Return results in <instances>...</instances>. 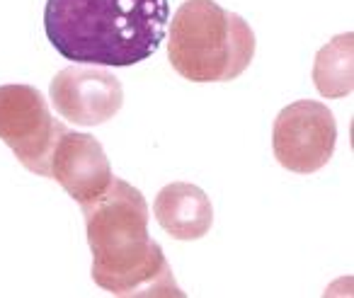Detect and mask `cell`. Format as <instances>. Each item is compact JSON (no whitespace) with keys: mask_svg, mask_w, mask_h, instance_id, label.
<instances>
[{"mask_svg":"<svg viewBox=\"0 0 354 298\" xmlns=\"http://www.w3.org/2000/svg\"><path fill=\"white\" fill-rule=\"evenodd\" d=\"M93 281L114 296H185L162 248L148 235V204L129 182L114 177L102 196L83 204Z\"/></svg>","mask_w":354,"mask_h":298,"instance_id":"1","label":"cell"},{"mask_svg":"<svg viewBox=\"0 0 354 298\" xmlns=\"http://www.w3.org/2000/svg\"><path fill=\"white\" fill-rule=\"evenodd\" d=\"M167 17V0H46L44 30L73 64L127 68L156 54Z\"/></svg>","mask_w":354,"mask_h":298,"instance_id":"2","label":"cell"},{"mask_svg":"<svg viewBox=\"0 0 354 298\" xmlns=\"http://www.w3.org/2000/svg\"><path fill=\"white\" fill-rule=\"evenodd\" d=\"M252 56V27L214 0H187L172 15L167 59L183 78L228 83L250 66Z\"/></svg>","mask_w":354,"mask_h":298,"instance_id":"3","label":"cell"},{"mask_svg":"<svg viewBox=\"0 0 354 298\" xmlns=\"http://www.w3.org/2000/svg\"><path fill=\"white\" fill-rule=\"evenodd\" d=\"M66 131L49 112L44 95L32 85H0V141L30 172L49 177V162L59 136Z\"/></svg>","mask_w":354,"mask_h":298,"instance_id":"4","label":"cell"},{"mask_svg":"<svg viewBox=\"0 0 354 298\" xmlns=\"http://www.w3.org/2000/svg\"><path fill=\"white\" fill-rule=\"evenodd\" d=\"M337 143V122L325 104L299 100L279 112L272 131V148L281 167L310 175L328 165Z\"/></svg>","mask_w":354,"mask_h":298,"instance_id":"5","label":"cell"},{"mask_svg":"<svg viewBox=\"0 0 354 298\" xmlns=\"http://www.w3.org/2000/svg\"><path fill=\"white\" fill-rule=\"evenodd\" d=\"M51 104L64 119L80 127H97L114 117L124 104V88L109 71L68 66L51 80Z\"/></svg>","mask_w":354,"mask_h":298,"instance_id":"6","label":"cell"},{"mask_svg":"<svg viewBox=\"0 0 354 298\" xmlns=\"http://www.w3.org/2000/svg\"><path fill=\"white\" fill-rule=\"evenodd\" d=\"M49 177H54L80 206L107 192L114 175L102 143L90 133L68 131L59 136L51 153Z\"/></svg>","mask_w":354,"mask_h":298,"instance_id":"7","label":"cell"},{"mask_svg":"<svg viewBox=\"0 0 354 298\" xmlns=\"http://www.w3.org/2000/svg\"><path fill=\"white\" fill-rule=\"evenodd\" d=\"M156 218L175 240H199L212 230L214 209L207 192L189 182H172L156 196Z\"/></svg>","mask_w":354,"mask_h":298,"instance_id":"8","label":"cell"},{"mask_svg":"<svg viewBox=\"0 0 354 298\" xmlns=\"http://www.w3.org/2000/svg\"><path fill=\"white\" fill-rule=\"evenodd\" d=\"M313 83L323 97H347L354 90V35H337L318 51L313 64Z\"/></svg>","mask_w":354,"mask_h":298,"instance_id":"9","label":"cell"}]
</instances>
